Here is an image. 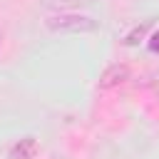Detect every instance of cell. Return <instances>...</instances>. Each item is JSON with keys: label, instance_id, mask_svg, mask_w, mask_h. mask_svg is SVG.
<instances>
[{"label": "cell", "instance_id": "6da1fadb", "mask_svg": "<svg viewBox=\"0 0 159 159\" xmlns=\"http://www.w3.org/2000/svg\"><path fill=\"white\" fill-rule=\"evenodd\" d=\"M45 27L50 32H65V35H84V32H94L99 27L97 20H92L89 15H80V12H55L45 20Z\"/></svg>", "mask_w": 159, "mask_h": 159}, {"label": "cell", "instance_id": "7a4b0ae2", "mask_svg": "<svg viewBox=\"0 0 159 159\" xmlns=\"http://www.w3.org/2000/svg\"><path fill=\"white\" fill-rule=\"evenodd\" d=\"M124 80H129V67L114 62V65H109V67L104 70V75H102V80H99V87H102V89H109V87L122 84Z\"/></svg>", "mask_w": 159, "mask_h": 159}, {"label": "cell", "instance_id": "3957f363", "mask_svg": "<svg viewBox=\"0 0 159 159\" xmlns=\"http://www.w3.org/2000/svg\"><path fill=\"white\" fill-rule=\"evenodd\" d=\"M35 142L32 139H22V142H17L15 147H12V152H10V159H30L32 154H35Z\"/></svg>", "mask_w": 159, "mask_h": 159}, {"label": "cell", "instance_id": "277c9868", "mask_svg": "<svg viewBox=\"0 0 159 159\" xmlns=\"http://www.w3.org/2000/svg\"><path fill=\"white\" fill-rule=\"evenodd\" d=\"M94 0H45L47 7H62V10H72V7H84L92 5Z\"/></svg>", "mask_w": 159, "mask_h": 159}, {"label": "cell", "instance_id": "5b68a950", "mask_svg": "<svg viewBox=\"0 0 159 159\" xmlns=\"http://www.w3.org/2000/svg\"><path fill=\"white\" fill-rule=\"evenodd\" d=\"M2 37H5V32H2V27H0V42H2Z\"/></svg>", "mask_w": 159, "mask_h": 159}]
</instances>
